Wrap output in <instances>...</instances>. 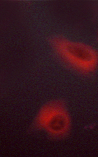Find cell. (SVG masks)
Returning <instances> with one entry per match:
<instances>
[{"label":"cell","mask_w":98,"mask_h":157,"mask_svg":"<svg viewBox=\"0 0 98 157\" xmlns=\"http://www.w3.org/2000/svg\"><path fill=\"white\" fill-rule=\"evenodd\" d=\"M50 43L60 58L74 70L84 74L97 70V52L90 45L63 36L53 37Z\"/></svg>","instance_id":"1"},{"label":"cell","mask_w":98,"mask_h":157,"mask_svg":"<svg viewBox=\"0 0 98 157\" xmlns=\"http://www.w3.org/2000/svg\"><path fill=\"white\" fill-rule=\"evenodd\" d=\"M34 126L54 139L68 136L71 129V119L66 104L61 100L44 104L36 116Z\"/></svg>","instance_id":"2"}]
</instances>
